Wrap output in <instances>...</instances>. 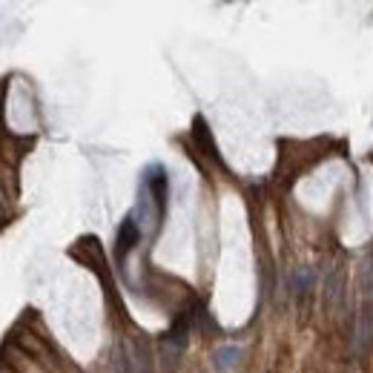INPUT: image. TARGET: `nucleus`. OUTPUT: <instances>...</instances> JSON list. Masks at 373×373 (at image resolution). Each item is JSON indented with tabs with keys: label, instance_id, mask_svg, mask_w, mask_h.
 I'll use <instances>...</instances> for the list:
<instances>
[{
	"label": "nucleus",
	"instance_id": "nucleus-1",
	"mask_svg": "<svg viewBox=\"0 0 373 373\" xmlns=\"http://www.w3.org/2000/svg\"><path fill=\"white\" fill-rule=\"evenodd\" d=\"M144 187L149 192V199L155 204V219H164V210H167V195H170V181H167V172L161 164H152L144 172Z\"/></svg>",
	"mask_w": 373,
	"mask_h": 373
},
{
	"label": "nucleus",
	"instance_id": "nucleus-2",
	"mask_svg": "<svg viewBox=\"0 0 373 373\" xmlns=\"http://www.w3.org/2000/svg\"><path fill=\"white\" fill-rule=\"evenodd\" d=\"M138 242H141V221L129 212L121 224V230H118V262H124Z\"/></svg>",
	"mask_w": 373,
	"mask_h": 373
},
{
	"label": "nucleus",
	"instance_id": "nucleus-3",
	"mask_svg": "<svg viewBox=\"0 0 373 373\" xmlns=\"http://www.w3.org/2000/svg\"><path fill=\"white\" fill-rule=\"evenodd\" d=\"M370 347H373V290L367 293L362 313H359V350L365 353Z\"/></svg>",
	"mask_w": 373,
	"mask_h": 373
},
{
	"label": "nucleus",
	"instance_id": "nucleus-4",
	"mask_svg": "<svg viewBox=\"0 0 373 373\" xmlns=\"http://www.w3.org/2000/svg\"><path fill=\"white\" fill-rule=\"evenodd\" d=\"M242 347H235V345H227V347H219L212 353V367L219 370V373H230L242 365Z\"/></svg>",
	"mask_w": 373,
	"mask_h": 373
},
{
	"label": "nucleus",
	"instance_id": "nucleus-5",
	"mask_svg": "<svg viewBox=\"0 0 373 373\" xmlns=\"http://www.w3.org/2000/svg\"><path fill=\"white\" fill-rule=\"evenodd\" d=\"M192 138L199 147H204V152L210 155V158H215V144H212V135L204 124V118H195V127H192Z\"/></svg>",
	"mask_w": 373,
	"mask_h": 373
},
{
	"label": "nucleus",
	"instance_id": "nucleus-6",
	"mask_svg": "<svg viewBox=\"0 0 373 373\" xmlns=\"http://www.w3.org/2000/svg\"><path fill=\"white\" fill-rule=\"evenodd\" d=\"M313 282H316V279H313V273L304 267V270H299L296 276H293V290H296L299 296H304V293L313 287Z\"/></svg>",
	"mask_w": 373,
	"mask_h": 373
},
{
	"label": "nucleus",
	"instance_id": "nucleus-7",
	"mask_svg": "<svg viewBox=\"0 0 373 373\" xmlns=\"http://www.w3.org/2000/svg\"><path fill=\"white\" fill-rule=\"evenodd\" d=\"M112 373H132V370H129V362H127V359H118Z\"/></svg>",
	"mask_w": 373,
	"mask_h": 373
}]
</instances>
